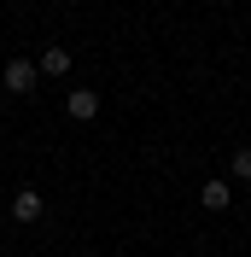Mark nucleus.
Masks as SVG:
<instances>
[{
    "mask_svg": "<svg viewBox=\"0 0 251 257\" xmlns=\"http://www.w3.org/2000/svg\"><path fill=\"white\" fill-rule=\"evenodd\" d=\"M234 181H251V146H239V152H234Z\"/></svg>",
    "mask_w": 251,
    "mask_h": 257,
    "instance_id": "obj_6",
    "label": "nucleus"
},
{
    "mask_svg": "<svg viewBox=\"0 0 251 257\" xmlns=\"http://www.w3.org/2000/svg\"><path fill=\"white\" fill-rule=\"evenodd\" d=\"M35 76H41L35 59H6V64H0V88H6V94H30Z\"/></svg>",
    "mask_w": 251,
    "mask_h": 257,
    "instance_id": "obj_1",
    "label": "nucleus"
},
{
    "mask_svg": "<svg viewBox=\"0 0 251 257\" xmlns=\"http://www.w3.org/2000/svg\"><path fill=\"white\" fill-rule=\"evenodd\" d=\"M199 205L204 210H228V205H234V187H228V181H204V187H199Z\"/></svg>",
    "mask_w": 251,
    "mask_h": 257,
    "instance_id": "obj_4",
    "label": "nucleus"
},
{
    "mask_svg": "<svg viewBox=\"0 0 251 257\" xmlns=\"http://www.w3.org/2000/svg\"><path fill=\"white\" fill-rule=\"evenodd\" d=\"M35 64H41V76H70V47H47Z\"/></svg>",
    "mask_w": 251,
    "mask_h": 257,
    "instance_id": "obj_5",
    "label": "nucleus"
},
{
    "mask_svg": "<svg viewBox=\"0 0 251 257\" xmlns=\"http://www.w3.org/2000/svg\"><path fill=\"white\" fill-rule=\"evenodd\" d=\"M12 216H18V222H41V216H47L41 187H18V193H12Z\"/></svg>",
    "mask_w": 251,
    "mask_h": 257,
    "instance_id": "obj_2",
    "label": "nucleus"
},
{
    "mask_svg": "<svg viewBox=\"0 0 251 257\" xmlns=\"http://www.w3.org/2000/svg\"><path fill=\"white\" fill-rule=\"evenodd\" d=\"M64 111L76 117V123H94V117H99V94H94V88H76V94L64 99Z\"/></svg>",
    "mask_w": 251,
    "mask_h": 257,
    "instance_id": "obj_3",
    "label": "nucleus"
}]
</instances>
